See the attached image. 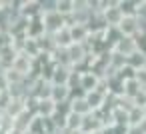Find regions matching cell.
Listing matches in <instances>:
<instances>
[{"label":"cell","mask_w":146,"mask_h":134,"mask_svg":"<svg viewBox=\"0 0 146 134\" xmlns=\"http://www.w3.org/2000/svg\"><path fill=\"white\" fill-rule=\"evenodd\" d=\"M118 28H120V32H122L126 38H132V34H136V32L140 30V20H138L136 16H124L122 22L118 24Z\"/></svg>","instance_id":"cell-1"},{"label":"cell","mask_w":146,"mask_h":134,"mask_svg":"<svg viewBox=\"0 0 146 134\" xmlns=\"http://www.w3.org/2000/svg\"><path fill=\"white\" fill-rule=\"evenodd\" d=\"M56 70H58V72H64V74H62V82H64V84L68 86V72H66V70H64L62 66H58ZM58 78H60V74H54V84H58Z\"/></svg>","instance_id":"cell-2"}]
</instances>
